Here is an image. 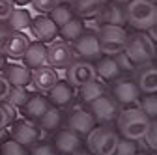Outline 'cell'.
<instances>
[{"label": "cell", "instance_id": "6", "mask_svg": "<svg viewBox=\"0 0 157 155\" xmlns=\"http://www.w3.org/2000/svg\"><path fill=\"white\" fill-rule=\"evenodd\" d=\"M8 131H10V138H13L15 142L23 144V146H32L39 140V127L36 123H32V120H26V118H19V120H13L10 125H8Z\"/></svg>", "mask_w": 157, "mask_h": 155}, {"label": "cell", "instance_id": "31", "mask_svg": "<svg viewBox=\"0 0 157 155\" xmlns=\"http://www.w3.org/2000/svg\"><path fill=\"white\" fill-rule=\"evenodd\" d=\"M0 155H28V149L26 146L15 142L13 138H8L0 142Z\"/></svg>", "mask_w": 157, "mask_h": 155}, {"label": "cell", "instance_id": "39", "mask_svg": "<svg viewBox=\"0 0 157 155\" xmlns=\"http://www.w3.org/2000/svg\"><path fill=\"white\" fill-rule=\"evenodd\" d=\"M11 30L8 28L6 23H0V54H4V47L8 43V37H10Z\"/></svg>", "mask_w": 157, "mask_h": 155}, {"label": "cell", "instance_id": "46", "mask_svg": "<svg viewBox=\"0 0 157 155\" xmlns=\"http://www.w3.org/2000/svg\"><path fill=\"white\" fill-rule=\"evenodd\" d=\"M109 2H116V4H122V6H124V4L129 2V0H109Z\"/></svg>", "mask_w": 157, "mask_h": 155}, {"label": "cell", "instance_id": "32", "mask_svg": "<svg viewBox=\"0 0 157 155\" xmlns=\"http://www.w3.org/2000/svg\"><path fill=\"white\" fill-rule=\"evenodd\" d=\"M139 108H142L151 120H155V116H157V97H155V93H144V97H140V101H139Z\"/></svg>", "mask_w": 157, "mask_h": 155}, {"label": "cell", "instance_id": "8", "mask_svg": "<svg viewBox=\"0 0 157 155\" xmlns=\"http://www.w3.org/2000/svg\"><path fill=\"white\" fill-rule=\"evenodd\" d=\"M88 110L92 112L95 122L109 123V122L116 120L118 112H120V105L114 101V97H112L110 93H103V95H99L97 99H94L88 105Z\"/></svg>", "mask_w": 157, "mask_h": 155}, {"label": "cell", "instance_id": "37", "mask_svg": "<svg viewBox=\"0 0 157 155\" xmlns=\"http://www.w3.org/2000/svg\"><path fill=\"white\" fill-rule=\"evenodd\" d=\"M28 155H58L52 144H32V149Z\"/></svg>", "mask_w": 157, "mask_h": 155}, {"label": "cell", "instance_id": "3", "mask_svg": "<svg viewBox=\"0 0 157 155\" xmlns=\"http://www.w3.org/2000/svg\"><path fill=\"white\" fill-rule=\"evenodd\" d=\"M124 52L135 66H142V64L153 62V58H155V43L144 32H135V34L127 36Z\"/></svg>", "mask_w": 157, "mask_h": 155}, {"label": "cell", "instance_id": "18", "mask_svg": "<svg viewBox=\"0 0 157 155\" xmlns=\"http://www.w3.org/2000/svg\"><path fill=\"white\" fill-rule=\"evenodd\" d=\"M23 62L30 69L45 66L47 64V45L41 41H30L23 54Z\"/></svg>", "mask_w": 157, "mask_h": 155}, {"label": "cell", "instance_id": "12", "mask_svg": "<svg viewBox=\"0 0 157 155\" xmlns=\"http://www.w3.org/2000/svg\"><path fill=\"white\" fill-rule=\"evenodd\" d=\"M95 118L92 116V112L88 108H75L69 116H67V129H71L73 133H77L78 137H86V134L95 127Z\"/></svg>", "mask_w": 157, "mask_h": 155}, {"label": "cell", "instance_id": "2", "mask_svg": "<svg viewBox=\"0 0 157 155\" xmlns=\"http://www.w3.org/2000/svg\"><path fill=\"white\" fill-rule=\"evenodd\" d=\"M125 25L136 32H144L146 28L157 25V6L150 0H129L124 4Z\"/></svg>", "mask_w": 157, "mask_h": 155}, {"label": "cell", "instance_id": "16", "mask_svg": "<svg viewBox=\"0 0 157 155\" xmlns=\"http://www.w3.org/2000/svg\"><path fill=\"white\" fill-rule=\"evenodd\" d=\"M136 79L135 84L139 88L140 93H155L157 92V71H155V64L148 62L142 66H136Z\"/></svg>", "mask_w": 157, "mask_h": 155}, {"label": "cell", "instance_id": "21", "mask_svg": "<svg viewBox=\"0 0 157 155\" xmlns=\"http://www.w3.org/2000/svg\"><path fill=\"white\" fill-rule=\"evenodd\" d=\"M2 73L11 86H28L30 84L32 69L26 67L25 64H6Z\"/></svg>", "mask_w": 157, "mask_h": 155}, {"label": "cell", "instance_id": "22", "mask_svg": "<svg viewBox=\"0 0 157 155\" xmlns=\"http://www.w3.org/2000/svg\"><path fill=\"white\" fill-rule=\"evenodd\" d=\"M30 40L26 37L25 32H13L10 34L8 37V43L4 47V56H10V58H23L26 47H28Z\"/></svg>", "mask_w": 157, "mask_h": 155}, {"label": "cell", "instance_id": "33", "mask_svg": "<svg viewBox=\"0 0 157 155\" xmlns=\"http://www.w3.org/2000/svg\"><path fill=\"white\" fill-rule=\"evenodd\" d=\"M136 151H139V148H136V142L135 140H127V138H122L118 140L116 144V149L112 155H135Z\"/></svg>", "mask_w": 157, "mask_h": 155}, {"label": "cell", "instance_id": "42", "mask_svg": "<svg viewBox=\"0 0 157 155\" xmlns=\"http://www.w3.org/2000/svg\"><path fill=\"white\" fill-rule=\"evenodd\" d=\"M71 155H92L90 151H88V148H84V146H81V148H77Z\"/></svg>", "mask_w": 157, "mask_h": 155}, {"label": "cell", "instance_id": "28", "mask_svg": "<svg viewBox=\"0 0 157 155\" xmlns=\"http://www.w3.org/2000/svg\"><path fill=\"white\" fill-rule=\"evenodd\" d=\"M103 93H105V86H103V82L97 81V77L94 81H90V82H86V84H82L78 88V97H81V101L86 103V105H90L94 99H97Z\"/></svg>", "mask_w": 157, "mask_h": 155}, {"label": "cell", "instance_id": "48", "mask_svg": "<svg viewBox=\"0 0 157 155\" xmlns=\"http://www.w3.org/2000/svg\"><path fill=\"white\" fill-rule=\"evenodd\" d=\"M135 155H151V153H139V151H136Z\"/></svg>", "mask_w": 157, "mask_h": 155}, {"label": "cell", "instance_id": "20", "mask_svg": "<svg viewBox=\"0 0 157 155\" xmlns=\"http://www.w3.org/2000/svg\"><path fill=\"white\" fill-rule=\"evenodd\" d=\"M49 107H51V103L47 101L45 95H41V93H30L28 101H26L21 108H23V116H25L26 120L37 122V118H39V116H41Z\"/></svg>", "mask_w": 157, "mask_h": 155}, {"label": "cell", "instance_id": "10", "mask_svg": "<svg viewBox=\"0 0 157 155\" xmlns=\"http://www.w3.org/2000/svg\"><path fill=\"white\" fill-rule=\"evenodd\" d=\"M71 51L73 56H78L81 60H94L99 58V43H97V36L92 32H82L75 41H71Z\"/></svg>", "mask_w": 157, "mask_h": 155}, {"label": "cell", "instance_id": "19", "mask_svg": "<svg viewBox=\"0 0 157 155\" xmlns=\"http://www.w3.org/2000/svg\"><path fill=\"white\" fill-rule=\"evenodd\" d=\"M47 101L52 107H66L73 101V86H69L66 81H58L49 92H47Z\"/></svg>", "mask_w": 157, "mask_h": 155}, {"label": "cell", "instance_id": "9", "mask_svg": "<svg viewBox=\"0 0 157 155\" xmlns=\"http://www.w3.org/2000/svg\"><path fill=\"white\" fill-rule=\"evenodd\" d=\"M110 95L114 97V101L120 105V107H127V105H133L139 101L140 97V92L136 88L135 81L131 79H114V84L110 88Z\"/></svg>", "mask_w": 157, "mask_h": 155}, {"label": "cell", "instance_id": "7", "mask_svg": "<svg viewBox=\"0 0 157 155\" xmlns=\"http://www.w3.org/2000/svg\"><path fill=\"white\" fill-rule=\"evenodd\" d=\"M95 66L90 60H73L66 67V82L73 88H81L82 84L95 79Z\"/></svg>", "mask_w": 157, "mask_h": 155}, {"label": "cell", "instance_id": "26", "mask_svg": "<svg viewBox=\"0 0 157 155\" xmlns=\"http://www.w3.org/2000/svg\"><path fill=\"white\" fill-rule=\"evenodd\" d=\"M30 23H32V15L25 8H13L11 15L8 17V21H6L8 28L13 30V32H23L25 28L30 26Z\"/></svg>", "mask_w": 157, "mask_h": 155}, {"label": "cell", "instance_id": "5", "mask_svg": "<svg viewBox=\"0 0 157 155\" xmlns=\"http://www.w3.org/2000/svg\"><path fill=\"white\" fill-rule=\"evenodd\" d=\"M118 140H120V134L116 129L109 125H99L86 134V148L92 155H112Z\"/></svg>", "mask_w": 157, "mask_h": 155}, {"label": "cell", "instance_id": "36", "mask_svg": "<svg viewBox=\"0 0 157 155\" xmlns=\"http://www.w3.org/2000/svg\"><path fill=\"white\" fill-rule=\"evenodd\" d=\"M142 142H146V146H148L151 151H155V148H157V123H155V120L151 122L150 129L146 131V134H144Z\"/></svg>", "mask_w": 157, "mask_h": 155}, {"label": "cell", "instance_id": "17", "mask_svg": "<svg viewBox=\"0 0 157 155\" xmlns=\"http://www.w3.org/2000/svg\"><path fill=\"white\" fill-rule=\"evenodd\" d=\"M52 146H54V149L60 153V155H71L77 148L82 146V140L71 129H58L56 134H54Z\"/></svg>", "mask_w": 157, "mask_h": 155}, {"label": "cell", "instance_id": "27", "mask_svg": "<svg viewBox=\"0 0 157 155\" xmlns=\"http://www.w3.org/2000/svg\"><path fill=\"white\" fill-rule=\"evenodd\" d=\"M84 28H86V26H84V23H82V19H81V17H73V19H69L64 26L58 28V34L62 36V40H64L66 43H71V41H75L77 37L84 32Z\"/></svg>", "mask_w": 157, "mask_h": 155}, {"label": "cell", "instance_id": "40", "mask_svg": "<svg viewBox=\"0 0 157 155\" xmlns=\"http://www.w3.org/2000/svg\"><path fill=\"white\" fill-rule=\"evenodd\" d=\"M10 88H11V84L8 82V79L4 77V73L0 71V101H6V97H8V92H10Z\"/></svg>", "mask_w": 157, "mask_h": 155}, {"label": "cell", "instance_id": "29", "mask_svg": "<svg viewBox=\"0 0 157 155\" xmlns=\"http://www.w3.org/2000/svg\"><path fill=\"white\" fill-rule=\"evenodd\" d=\"M47 15L51 17V21H52L58 28L64 26V25L69 21V19H73V17H75V13H73L71 6H69V4H64V2H60L56 8H52Z\"/></svg>", "mask_w": 157, "mask_h": 155}, {"label": "cell", "instance_id": "24", "mask_svg": "<svg viewBox=\"0 0 157 155\" xmlns=\"http://www.w3.org/2000/svg\"><path fill=\"white\" fill-rule=\"evenodd\" d=\"M103 4L105 0H77V2L71 4V9L81 19H95L97 11L101 9Z\"/></svg>", "mask_w": 157, "mask_h": 155}, {"label": "cell", "instance_id": "14", "mask_svg": "<svg viewBox=\"0 0 157 155\" xmlns=\"http://www.w3.org/2000/svg\"><path fill=\"white\" fill-rule=\"evenodd\" d=\"M94 21L99 25H114V26H124L125 25V15H124V6L116 4V2H109L105 0V4L101 6V9L97 11Z\"/></svg>", "mask_w": 157, "mask_h": 155}, {"label": "cell", "instance_id": "4", "mask_svg": "<svg viewBox=\"0 0 157 155\" xmlns=\"http://www.w3.org/2000/svg\"><path fill=\"white\" fill-rule=\"evenodd\" d=\"M97 43H99L101 56H114L122 52L127 41V30L124 26L114 25H99L97 26Z\"/></svg>", "mask_w": 157, "mask_h": 155}, {"label": "cell", "instance_id": "35", "mask_svg": "<svg viewBox=\"0 0 157 155\" xmlns=\"http://www.w3.org/2000/svg\"><path fill=\"white\" fill-rule=\"evenodd\" d=\"M30 4L37 13H45L47 15L52 8H56L60 4V0H30Z\"/></svg>", "mask_w": 157, "mask_h": 155}, {"label": "cell", "instance_id": "11", "mask_svg": "<svg viewBox=\"0 0 157 155\" xmlns=\"http://www.w3.org/2000/svg\"><path fill=\"white\" fill-rule=\"evenodd\" d=\"M75 60L71 45L66 41H51V45L47 47V66L51 67H60L66 69L71 62Z\"/></svg>", "mask_w": 157, "mask_h": 155}, {"label": "cell", "instance_id": "38", "mask_svg": "<svg viewBox=\"0 0 157 155\" xmlns=\"http://www.w3.org/2000/svg\"><path fill=\"white\" fill-rule=\"evenodd\" d=\"M15 4H13V0H0V23H6L8 21V17L11 15Z\"/></svg>", "mask_w": 157, "mask_h": 155}, {"label": "cell", "instance_id": "43", "mask_svg": "<svg viewBox=\"0 0 157 155\" xmlns=\"http://www.w3.org/2000/svg\"><path fill=\"white\" fill-rule=\"evenodd\" d=\"M8 138H10V131H8V127L0 129V142H4V140H8Z\"/></svg>", "mask_w": 157, "mask_h": 155}, {"label": "cell", "instance_id": "44", "mask_svg": "<svg viewBox=\"0 0 157 155\" xmlns=\"http://www.w3.org/2000/svg\"><path fill=\"white\" fill-rule=\"evenodd\" d=\"M13 4L15 6H26V4H30V0H13Z\"/></svg>", "mask_w": 157, "mask_h": 155}, {"label": "cell", "instance_id": "34", "mask_svg": "<svg viewBox=\"0 0 157 155\" xmlns=\"http://www.w3.org/2000/svg\"><path fill=\"white\" fill-rule=\"evenodd\" d=\"M112 58H114L116 66L120 67V71H122V73H131V71H135V69H136V66H135V64L129 60V58L125 56V52H124V51H122V52H118V54H114Z\"/></svg>", "mask_w": 157, "mask_h": 155}, {"label": "cell", "instance_id": "30", "mask_svg": "<svg viewBox=\"0 0 157 155\" xmlns=\"http://www.w3.org/2000/svg\"><path fill=\"white\" fill-rule=\"evenodd\" d=\"M28 97H30V92L26 90V86H11L10 92H8L6 101H8L10 105H13V107H19V108H21V107L28 101Z\"/></svg>", "mask_w": 157, "mask_h": 155}, {"label": "cell", "instance_id": "47", "mask_svg": "<svg viewBox=\"0 0 157 155\" xmlns=\"http://www.w3.org/2000/svg\"><path fill=\"white\" fill-rule=\"evenodd\" d=\"M60 2H64V4H69V6H71L73 2H77V0H60Z\"/></svg>", "mask_w": 157, "mask_h": 155}, {"label": "cell", "instance_id": "45", "mask_svg": "<svg viewBox=\"0 0 157 155\" xmlns=\"http://www.w3.org/2000/svg\"><path fill=\"white\" fill-rule=\"evenodd\" d=\"M4 66H6V56H4V54H0V71L4 69Z\"/></svg>", "mask_w": 157, "mask_h": 155}, {"label": "cell", "instance_id": "23", "mask_svg": "<svg viewBox=\"0 0 157 155\" xmlns=\"http://www.w3.org/2000/svg\"><path fill=\"white\" fill-rule=\"evenodd\" d=\"M62 125V112L58 110V107H49L41 116L37 118V127L39 131H47V133H54Z\"/></svg>", "mask_w": 157, "mask_h": 155}, {"label": "cell", "instance_id": "1", "mask_svg": "<svg viewBox=\"0 0 157 155\" xmlns=\"http://www.w3.org/2000/svg\"><path fill=\"white\" fill-rule=\"evenodd\" d=\"M151 118L139 107H129L118 112L116 116V127H118V134H122V138L127 140H135L139 142L144 138L146 131L151 125Z\"/></svg>", "mask_w": 157, "mask_h": 155}, {"label": "cell", "instance_id": "13", "mask_svg": "<svg viewBox=\"0 0 157 155\" xmlns=\"http://www.w3.org/2000/svg\"><path fill=\"white\" fill-rule=\"evenodd\" d=\"M58 81V73L51 66H41V67H34L30 73V84L39 92V93H47Z\"/></svg>", "mask_w": 157, "mask_h": 155}, {"label": "cell", "instance_id": "25", "mask_svg": "<svg viewBox=\"0 0 157 155\" xmlns=\"http://www.w3.org/2000/svg\"><path fill=\"white\" fill-rule=\"evenodd\" d=\"M95 75L101 77L103 81H114V79H118V77L122 75V71L116 66L112 56H101L99 62L95 64Z\"/></svg>", "mask_w": 157, "mask_h": 155}, {"label": "cell", "instance_id": "15", "mask_svg": "<svg viewBox=\"0 0 157 155\" xmlns=\"http://www.w3.org/2000/svg\"><path fill=\"white\" fill-rule=\"evenodd\" d=\"M30 28H32V34L37 37V41H41V43H51V41H54V37L58 36V26L51 21V17L45 15V13L37 15L36 19H32Z\"/></svg>", "mask_w": 157, "mask_h": 155}, {"label": "cell", "instance_id": "41", "mask_svg": "<svg viewBox=\"0 0 157 155\" xmlns=\"http://www.w3.org/2000/svg\"><path fill=\"white\" fill-rule=\"evenodd\" d=\"M10 125V118H8V112L6 108L2 107V103H0V129H4Z\"/></svg>", "mask_w": 157, "mask_h": 155}, {"label": "cell", "instance_id": "49", "mask_svg": "<svg viewBox=\"0 0 157 155\" xmlns=\"http://www.w3.org/2000/svg\"><path fill=\"white\" fill-rule=\"evenodd\" d=\"M150 2H155V0H150Z\"/></svg>", "mask_w": 157, "mask_h": 155}]
</instances>
